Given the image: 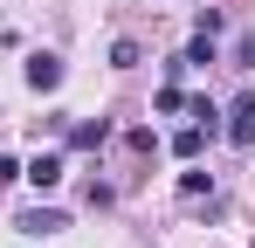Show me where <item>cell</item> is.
I'll use <instances>...</instances> for the list:
<instances>
[{
	"label": "cell",
	"mask_w": 255,
	"mask_h": 248,
	"mask_svg": "<svg viewBox=\"0 0 255 248\" xmlns=\"http://www.w3.org/2000/svg\"><path fill=\"white\" fill-rule=\"evenodd\" d=\"M207 124H186V131H179V138H172V152H179V159H200V152H207Z\"/></svg>",
	"instance_id": "cell-6"
},
{
	"label": "cell",
	"mask_w": 255,
	"mask_h": 248,
	"mask_svg": "<svg viewBox=\"0 0 255 248\" xmlns=\"http://www.w3.org/2000/svg\"><path fill=\"white\" fill-rule=\"evenodd\" d=\"M235 69H255V28H249L242 41H235Z\"/></svg>",
	"instance_id": "cell-12"
},
{
	"label": "cell",
	"mask_w": 255,
	"mask_h": 248,
	"mask_svg": "<svg viewBox=\"0 0 255 248\" xmlns=\"http://www.w3.org/2000/svg\"><path fill=\"white\" fill-rule=\"evenodd\" d=\"M21 76H28V90H35V97H48V90H62V55H48V48H35Z\"/></svg>",
	"instance_id": "cell-1"
},
{
	"label": "cell",
	"mask_w": 255,
	"mask_h": 248,
	"mask_svg": "<svg viewBox=\"0 0 255 248\" xmlns=\"http://www.w3.org/2000/svg\"><path fill=\"white\" fill-rule=\"evenodd\" d=\"M159 111H166V118H172V111H186V90H179V83H166V90H159Z\"/></svg>",
	"instance_id": "cell-11"
},
{
	"label": "cell",
	"mask_w": 255,
	"mask_h": 248,
	"mask_svg": "<svg viewBox=\"0 0 255 248\" xmlns=\"http://www.w3.org/2000/svg\"><path fill=\"white\" fill-rule=\"evenodd\" d=\"M14 179H21V159H7V152H0V186H14Z\"/></svg>",
	"instance_id": "cell-13"
},
{
	"label": "cell",
	"mask_w": 255,
	"mask_h": 248,
	"mask_svg": "<svg viewBox=\"0 0 255 248\" xmlns=\"http://www.w3.org/2000/svg\"><path fill=\"white\" fill-rule=\"evenodd\" d=\"M186 111H193V124H207V131H221V124H214V118H221V111H214L207 97H186Z\"/></svg>",
	"instance_id": "cell-10"
},
{
	"label": "cell",
	"mask_w": 255,
	"mask_h": 248,
	"mask_svg": "<svg viewBox=\"0 0 255 248\" xmlns=\"http://www.w3.org/2000/svg\"><path fill=\"white\" fill-rule=\"evenodd\" d=\"M138 62H145V48H138V41H111V69H138Z\"/></svg>",
	"instance_id": "cell-9"
},
{
	"label": "cell",
	"mask_w": 255,
	"mask_h": 248,
	"mask_svg": "<svg viewBox=\"0 0 255 248\" xmlns=\"http://www.w3.org/2000/svg\"><path fill=\"white\" fill-rule=\"evenodd\" d=\"M228 138H235V145H255V90L235 97V111H228Z\"/></svg>",
	"instance_id": "cell-3"
},
{
	"label": "cell",
	"mask_w": 255,
	"mask_h": 248,
	"mask_svg": "<svg viewBox=\"0 0 255 248\" xmlns=\"http://www.w3.org/2000/svg\"><path fill=\"white\" fill-rule=\"evenodd\" d=\"M69 145H76V152H97V145H111V118H76V124H69Z\"/></svg>",
	"instance_id": "cell-4"
},
{
	"label": "cell",
	"mask_w": 255,
	"mask_h": 248,
	"mask_svg": "<svg viewBox=\"0 0 255 248\" xmlns=\"http://www.w3.org/2000/svg\"><path fill=\"white\" fill-rule=\"evenodd\" d=\"M14 228H21V235H62V228H69V221H62V214H55V207H28V214H21V221H14Z\"/></svg>",
	"instance_id": "cell-5"
},
{
	"label": "cell",
	"mask_w": 255,
	"mask_h": 248,
	"mask_svg": "<svg viewBox=\"0 0 255 248\" xmlns=\"http://www.w3.org/2000/svg\"><path fill=\"white\" fill-rule=\"evenodd\" d=\"M207 186H214V172H207V165H186V172H179V193H186V200H200Z\"/></svg>",
	"instance_id": "cell-8"
},
{
	"label": "cell",
	"mask_w": 255,
	"mask_h": 248,
	"mask_svg": "<svg viewBox=\"0 0 255 248\" xmlns=\"http://www.w3.org/2000/svg\"><path fill=\"white\" fill-rule=\"evenodd\" d=\"M179 62H186V69H207V62H221V55H214V35H193V41H186V55H179Z\"/></svg>",
	"instance_id": "cell-7"
},
{
	"label": "cell",
	"mask_w": 255,
	"mask_h": 248,
	"mask_svg": "<svg viewBox=\"0 0 255 248\" xmlns=\"http://www.w3.org/2000/svg\"><path fill=\"white\" fill-rule=\"evenodd\" d=\"M21 179H28L35 193H55V186H62V152H42L35 165H21Z\"/></svg>",
	"instance_id": "cell-2"
}]
</instances>
